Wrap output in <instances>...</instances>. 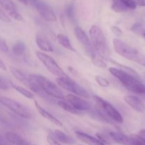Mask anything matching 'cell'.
<instances>
[{
	"mask_svg": "<svg viewBox=\"0 0 145 145\" xmlns=\"http://www.w3.org/2000/svg\"><path fill=\"white\" fill-rule=\"evenodd\" d=\"M94 98H95L98 106L100 107L101 110L103 111L105 116H107L111 120H113L117 123H123L122 116L111 103L98 96H95Z\"/></svg>",
	"mask_w": 145,
	"mask_h": 145,
	"instance_id": "obj_8",
	"label": "cell"
},
{
	"mask_svg": "<svg viewBox=\"0 0 145 145\" xmlns=\"http://www.w3.org/2000/svg\"><path fill=\"white\" fill-rule=\"evenodd\" d=\"M35 7L37 11L44 20L51 22L56 21V16L50 6L43 1H36L35 3Z\"/></svg>",
	"mask_w": 145,
	"mask_h": 145,
	"instance_id": "obj_10",
	"label": "cell"
},
{
	"mask_svg": "<svg viewBox=\"0 0 145 145\" xmlns=\"http://www.w3.org/2000/svg\"><path fill=\"white\" fill-rule=\"evenodd\" d=\"M18 1H20L21 3H22V4H25V5H27V4H28V3H29L28 0H18Z\"/></svg>",
	"mask_w": 145,
	"mask_h": 145,
	"instance_id": "obj_39",
	"label": "cell"
},
{
	"mask_svg": "<svg viewBox=\"0 0 145 145\" xmlns=\"http://www.w3.org/2000/svg\"><path fill=\"white\" fill-rule=\"evenodd\" d=\"M47 142L49 145H61L55 137H52L51 135H48L47 137Z\"/></svg>",
	"mask_w": 145,
	"mask_h": 145,
	"instance_id": "obj_33",
	"label": "cell"
},
{
	"mask_svg": "<svg viewBox=\"0 0 145 145\" xmlns=\"http://www.w3.org/2000/svg\"><path fill=\"white\" fill-rule=\"evenodd\" d=\"M26 51V45L21 41L16 42L12 47V52L16 56H21Z\"/></svg>",
	"mask_w": 145,
	"mask_h": 145,
	"instance_id": "obj_23",
	"label": "cell"
},
{
	"mask_svg": "<svg viewBox=\"0 0 145 145\" xmlns=\"http://www.w3.org/2000/svg\"><path fill=\"white\" fill-rule=\"evenodd\" d=\"M54 137L60 143H63L65 144H72L74 143V140L70 136L64 133L61 130H56L54 131Z\"/></svg>",
	"mask_w": 145,
	"mask_h": 145,
	"instance_id": "obj_19",
	"label": "cell"
},
{
	"mask_svg": "<svg viewBox=\"0 0 145 145\" xmlns=\"http://www.w3.org/2000/svg\"><path fill=\"white\" fill-rule=\"evenodd\" d=\"M57 40H58V43H59L61 46H63L66 50H68L70 51H73V52L75 51V48L72 47L71 41H70V40L68 39V38L66 35L61 33L58 34V35H57Z\"/></svg>",
	"mask_w": 145,
	"mask_h": 145,
	"instance_id": "obj_20",
	"label": "cell"
},
{
	"mask_svg": "<svg viewBox=\"0 0 145 145\" xmlns=\"http://www.w3.org/2000/svg\"><path fill=\"white\" fill-rule=\"evenodd\" d=\"M0 4L8 14V16L18 21H23V17L17 11L15 4L11 0H0Z\"/></svg>",
	"mask_w": 145,
	"mask_h": 145,
	"instance_id": "obj_12",
	"label": "cell"
},
{
	"mask_svg": "<svg viewBox=\"0 0 145 145\" xmlns=\"http://www.w3.org/2000/svg\"><path fill=\"white\" fill-rule=\"evenodd\" d=\"M0 20L6 23H9L11 21L9 16H7L5 14V12L3 10H1V8H0Z\"/></svg>",
	"mask_w": 145,
	"mask_h": 145,
	"instance_id": "obj_31",
	"label": "cell"
},
{
	"mask_svg": "<svg viewBox=\"0 0 145 145\" xmlns=\"http://www.w3.org/2000/svg\"><path fill=\"white\" fill-rule=\"evenodd\" d=\"M7 142L8 141L7 140V139L5 138L4 140V138H3L2 137H0V145H9Z\"/></svg>",
	"mask_w": 145,
	"mask_h": 145,
	"instance_id": "obj_37",
	"label": "cell"
},
{
	"mask_svg": "<svg viewBox=\"0 0 145 145\" xmlns=\"http://www.w3.org/2000/svg\"><path fill=\"white\" fill-rule=\"evenodd\" d=\"M89 33L91 42L97 54L103 59H107L109 56V50L102 30L97 25H93L90 29Z\"/></svg>",
	"mask_w": 145,
	"mask_h": 145,
	"instance_id": "obj_3",
	"label": "cell"
},
{
	"mask_svg": "<svg viewBox=\"0 0 145 145\" xmlns=\"http://www.w3.org/2000/svg\"><path fill=\"white\" fill-rule=\"evenodd\" d=\"M115 51L120 56L145 67V55L119 38L113 40Z\"/></svg>",
	"mask_w": 145,
	"mask_h": 145,
	"instance_id": "obj_2",
	"label": "cell"
},
{
	"mask_svg": "<svg viewBox=\"0 0 145 145\" xmlns=\"http://www.w3.org/2000/svg\"><path fill=\"white\" fill-rule=\"evenodd\" d=\"M36 56L41 61V63L45 66V67L54 76H56L58 77L67 76L66 74L60 67L59 65L52 57L41 52H37Z\"/></svg>",
	"mask_w": 145,
	"mask_h": 145,
	"instance_id": "obj_6",
	"label": "cell"
},
{
	"mask_svg": "<svg viewBox=\"0 0 145 145\" xmlns=\"http://www.w3.org/2000/svg\"><path fill=\"white\" fill-rule=\"evenodd\" d=\"M112 8L114 11L117 13L126 12L129 11V9L121 2L120 0H112Z\"/></svg>",
	"mask_w": 145,
	"mask_h": 145,
	"instance_id": "obj_24",
	"label": "cell"
},
{
	"mask_svg": "<svg viewBox=\"0 0 145 145\" xmlns=\"http://www.w3.org/2000/svg\"><path fill=\"white\" fill-rule=\"evenodd\" d=\"M124 101L128 106L139 113H143L145 110V105L137 96L127 95L124 97Z\"/></svg>",
	"mask_w": 145,
	"mask_h": 145,
	"instance_id": "obj_13",
	"label": "cell"
},
{
	"mask_svg": "<svg viewBox=\"0 0 145 145\" xmlns=\"http://www.w3.org/2000/svg\"><path fill=\"white\" fill-rule=\"evenodd\" d=\"M65 99L69 102L76 110L80 111H87L90 109V104L86 101L81 99L79 96L73 94H68L65 96Z\"/></svg>",
	"mask_w": 145,
	"mask_h": 145,
	"instance_id": "obj_11",
	"label": "cell"
},
{
	"mask_svg": "<svg viewBox=\"0 0 145 145\" xmlns=\"http://www.w3.org/2000/svg\"><path fill=\"white\" fill-rule=\"evenodd\" d=\"M91 59H92V63H93L95 66L98 67L105 68L107 67V64L105 63L104 59H102V57H100L99 55H97V56L91 58Z\"/></svg>",
	"mask_w": 145,
	"mask_h": 145,
	"instance_id": "obj_25",
	"label": "cell"
},
{
	"mask_svg": "<svg viewBox=\"0 0 145 145\" xmlns=\"http://www.w3.org/2000/svg\"><path fill=\"white\" fill-rule=\"evenodd\" d=\"M111 31H112V32L115 35H117V36L118 37L121 36V35H122V34H123L122 33V30H121L119 27L112 26L111 27Z\"/></svg>",
	"mask_w": 145,
	"mask_h": 145,
	"instance_id": "obj_34",
	"label": "cell"
},
{
	"mask_svg": "<svg viewBox=\"0 0 145 145\" xmlns=\"http://www.w3.org/2000/svg\"><path fill=\"white\" fill-rule=\"evenodd\" d=\"M80 145H82V144H80Z\"/></svg>",
	"mask_w": 145,
	"mask_h": 145,
	"instance_id": "obj_41",
	"label": "cell"
},
{
	"mask_svg": "<svg viewBox=\"0 0 145 145\" xmlns=\"http://www.w3.org/2000/svg\"><path fill=\"white\" fill-rule=\"evenodd\" d=\"M0 103L19 117L24 118H29L31 117V112L28 109L14 99L5 96H0Z\"/></svg>",
	"mask_w": 145,
	"mask_h": 145,
	"instance_id": "obj_7",
	"label": "cell"
},
{
	"mask_svg": "<svg viewBox=\"0 0 145 145\" xmlns=\"http://www.w3.org/2000/svg\"><path fill=\"white\" fill-rule=\"evenodd\" d=\"M120 1L129 10H133L136 8V4L134 0H120Z\"/></svg>",
	"mask_w": 145,
	"mask_h": 145,
	"instance_id": "obj_28",
	"label": "cell"
},
{
	"mask_svg": "<svg viewBox=\"0 0 145 145\" xmlns=\"http://www.w3.org/2000/svg\"><path fill=\"white\" fill-rule=\"evenodd\" d=\"M10 71H11V73L20 83L23 84L24 86H26V87H28L30 89L31 86V82L30 81L28 76H26L24 74L23 72H21V71L18 70V69L15 67H10Z\"/></svg>",
	"mask_w": 145,
	"mask_h": 145,
	"instance_id": "obj_16",
	"label": "cell"
},
{
	"mask_svg": "<svg viewBox=\"0 0 145 145\" xmlns=\"http://www.w3.org/2000/svg\"><path fill=\"white\" fill-rule=\"evenodd\" d=\"M0 69H2V70H6V69H7L5 64L4 63V62H3L2 59H1V58H0Z\"/></svg>",
	"mask_w": 145,
	"mask_h": 145,
	"instance_id": "obj_38",
	"label": "cell"
},
{
	"mask_svg": "<svg viewBox=\"0 0 145 145\" xmlns=\"http://www.w3.org/2000/svg\"><path fill=\"white\" fill-rule=\"evenodd\" d=\"M0 51L4 52V53H6V52L9 51L8 45H7L5 41L1 39V38H0Z\"/></svg>",
	"mask_w": 145,
	"mask_h": 145,
	"instance_id": "obj_32",
	"label": "cell"
},
{
	"mask_svg": "<svg viewBox=\"0 0 145 145\" xmlns=\"http://www.w3.org/2000/svg\"><path fill=\"white\" fill-rule=\"evenodd\" d=\"M56 82L58 86L71 93H74L77 96H81V97L87 98V99L90 97L89 93L85 89H83L82 86L78 84L76 82H74L68 76H63V77H58L56 79Z\"/></svg>",
	"mask_w": 145,
	"mask_h": 145,
	"instance_id": "obj_5",
	"label": "cell"
},
{
	"mask_svg": "<svg viewBox=\"0 0 145 145\" xmlns=\"http://www.w3.org/2000/svg\"><path fill=\"white\" fill-rule=\"evenodd\" d=\"M95 81L98 84V85H100L102 87H107L109 85V81L105 79V77H103V76H100V75L95 76Z\"/></svg>",
	"mask_w": 145,
	"mask_h": 145,
	"instance_id": "obj_27",
	"label": "cell"
},
{
	"mask_svg": "<svg viewBox=\"0 0 145 145\" xmlns=\"http://www.w3.org/2000/svg\"><path fill=\"white\" fill-rule=\"evenodd\" d=\"M9 88V84L8 82L2 77L0 76V89L2 90H7Z\"/></svg>",
	"mask_w": 145,
	"mask_h": 145,
	"instance_id": "obj_29",
	"label": "cell"
},
{
	"mask_svg": "<svg viewBox=\"0 0 145 145\" xmlns=\"http://www.w3.org/2000/svg\"><path fill=\"white\" fill-rule=\"evenodd\" d=\"M109 71L129 91L137 94H145V85L139 81V77L115 67L109 68Z\"/></svg>",
	"mask_w": 145,
	"mask_h": 145,
	"instance_id": "obj_1",
	"label": "cell"
},
{
	"mask_svg": "<svg viewBox=\"0 0 145 145\" xmlns=\"http://www.w3.org/2000/svg\"><path fill=\"white\" fill-rule=\"evenodd\" d=\"M136 4L141 6V7H145V0H134Z\"/></svg>",
	"mask_w": 145,
	"mask_h": 145,
	"instance_id": "obj_36",
	"label": "cell"
},
{
	"mask_svg": "<svg viewBox=\"0 0 145 145\" xmlns=\"http://www.w3.org/2000/svg\"><path fill=\"white\" fill-rule=\"evenodd\" d=\"M130 145H145V140L141 138L137 135H133L130 136Z\"/></svg>",
	"mask_w": 145,
	"mask_h": 145,
	"instance_id": "obj_26",
	"label": "cell"
},
{
	"mask_svg": "<svg viewBox=\"0 0 145 145\" xmlns=\"http://www.w3.org/2000/svg\"><path fill=\"white\" fill-rule=\"evenodd\" d=\"M137 135H139V137L142 139H143L144 140H145V129H142L138 133Z\"/></svg>",
	"mask_w": 145,
	"mask_h": 145,
	"instance_id": "obj_35",
	"label": "cell"
},
{
	"mask_svg": "<svg viewBox=\"0 0 145 145\" xmlns=\"http://www.w3.org/2000/svg\"><path fill=\"white\" fill-rule=\"evenodd\" d=\"M109 136L111 140L121 145H130L131 137H128L126 135L117 132H111Z\"/></svg>",
	"mask_w": 145,
	"mask_h": 145,
	"instance_id": "obj_17",
	"label": "cell"
},
{
	"mask_svg": "<svg viewBox=\"0 0 145 145\" xmlns=\"http://www.w3.org/2000/svg\"><path fill=\"white\" fill-rule=\"evenodd\" d=\"M76 135L80 141L88 145H107L98 138H95L92 136L81 132H76Z\"/></svg>",
	"mask_w": 145,
	"mask_h": 145,
	"instance_id": "obj_14",
	"label": "cell"
},
{
	"mask_svg": "<svg viewBox=\"0 0 145 145\" xmlns=\"http://www.w3.org/2000/svg\"><path fill=\"white\" fill-rule=\"evenodd\" d=\"M10 84H11V87L14 88V89H15L17 92H18L20 94H21L22 96H24V97L27 98V99H34V95H33V93H31L30 91H28V89H25V88L22 87V86H18V85H17V84H14V83H11Z\"/></svg>",
	"mask_w": 145,
	"mask_h": 145,
	"instance_id": "obj_22",
	"label": "cell"
},
{
	"mask_svg": "<svg viewBox=\"0 0 145 145\" xmlns=\"http://www.w3.org/2000/svg\"><path fill=\"white\" fill-rule=\"evenodd\" d=\"M28 78L31 81L36 84L43 91L45 92L48 96H52L58 99H64L65 96L61 89L55 84L50 81L45 76L38 74H30Z\"/></svg>",
	"mask_w": 145,
	"mask_h": 145,
	"instance_id": "obj_4",
	"label": "cell"
},
{
	"mask_svg": "<svg viewBox=\"0 0 145 145\" xmlns=\"http://www.w3.org/2000/svg\"><path fill=\"white\" fill-rule=\"evenodd\" d=\"M143 37L145 38V32L143 33Z\"/></svg>",
	"mask_w": 145,
	"mask_h": 145,
	"instance_id": "obj_40",
	"label": "cell"
},
{
	"mask_svg": "<svg viewBox=\"0 0 145 145\" xmlns=\"http://www.w3.org/2000/svg\"><path fill=\"white\" fill-rule=\"evenodd\" d=\"M35 103L36 108V110H38V112L39 113V114L41 115L42 117H44V118L47 119L48 121H50L51 123H53V124L55 125L58 126V127H62L63 125L59 120H58V119H57L56 118L54 117L53 115H51V113H48V112L47 111V110H45V109L41 107V106H40V105L38 104L36 101H35V103Z\"/></svg>",
	"mask_w": 145,
	"mask_h": 145,
	"instance_id": "obj_15",
	"label": "cell"
},
{
	"mask_svg": "<svg viewBox=\"0 0 145 145\" xmlns=\"http://www.w3.org/2000/svg\"><path fill=\"white\" fill-rule=\"evenodd\" d=\"M58 104L61 108L63 109L65 111L68 112L70 113H72V114H79V110H76L69 102L67 101L65 99H61L58 102Z\"/></svg>",
	"mask_w": 145,
	"mask_h": 145,
	"instance_id": "obj_21",
	"label": "cell"
},
{
	"mask_svg": "<svg viewBox=\"0 0 145 145\" xmlns=\"http://www.w3.org/2000/svg\"><path fill=\"white\" fill-rule=\"evenodd\" d=\"M66 14L70 19L72 20L74 18V9L73 6L69 5L66 8Z\"/></svg>",
	"mask_w": 145,
	"mask_h": 145,
	"instance_id": "obj_30",
	"label": "cell"
},
{
	"mask_svg": "<svg viewBox=\"0 0 145 145\" xmlns=\"http://www.w3.org/2000/svg\"><path fill=\"white\" fill-rule=\"evenodd\" d=\"M36 42L38 48L41 50L45 51V52H53V48L51 42L48 40L40 36V35H37L36 36Z\"/></svg>",
	"mask_w": 145,
	"mask_h": 145,
	"instance_id": "obj_18",
	"label": "cell"
},
{
	"mask_svg": "<svg viewBox=\"0 0 145 145\" xmlns=\"http://www.w3.org/2000/svg\"><path fill=\"white\" fill-rule=\"evenodd\" d=\"M74 31H75V35L76 36L78 40L85 48V50L88 52V55H90V57L91 58H92L98 55L97 54L96 51H95V48H94L93 45H92V42H91L90 38L88 37L86 33L82 30V28L78 26L75 28Z\"/></svg>",
	"mask_w": 145,
	"mask_h": 145,
	"instance_id": "obj_9",
	"label": "cell"
}]
</instances>
